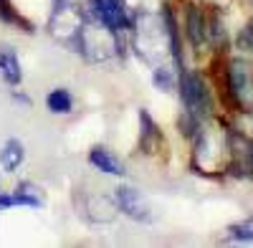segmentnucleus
<instances>
[{"label": "nucleus", "instance_id": "nucleus-12", "mask_svg": "<svg viewBox=\"0 0 253 248\" xmlns=\"http://www.w3.org/2000/svg\"><path fill=\"white\" fill-rule=\"evenodd\" d=\"M152 84H155L157 89H162V91H170V89H175L177 79H175V74H172L170 69L160 66V69H155V74H152Z\"/></svg>", "mask_w": 253, "mask_h": 248}, {"label": "nucleus", "instance_id": "nucleus-1", "mask_svg": "<svg viewBox=\"0 0 253 248\" xmlns=\"http://www.w3.org/2000/svg\"><path fill=\"white\" fill-rule=\"evenodd\" d=\"M177 86L185 107V119H180V129H185V134H193L200 129L203 119H208L210 112H213V96H210L205 81L198 74L185 69L177 76Z\"/></svg>", "mask_w": 253, "mask_h": 248}, {"label": "nucleus", "instance_id": "nucleus-4", "mask_svg": "<svg viewBox=\"0 0 253 248\" xmlns=\"http://www.w3.org/2000/svg\"><path fill=\"white\" fill-rule=\"evenodd\" d=\"M43 190L33 182H20L8 195H0V208H13V205H26V208H41L43 205Z\"/></svg>", "mask_w": 253, "mask_h": 248}, {"label": "nucleus", "instance_id": "nucleus-3", "mask_svg": "<svg viewBox=\"0 0 253 248\" xmlns=\"http://www.w3.org/2000/svg\"><path fill=\"white\" fill-rule=\"evenodd\" d=\"M114 203L126 218H132L137 223H150L152 220V213H150V208H147L142 193H137L134 188H129V185H119V188L114 190Z\"/></svg>", "mask_w": 253, "mask_h": 248}, {"label": "nucleus", "instance_id": "nucleus-10", "mask_svg": "<svg viewBox=\"0 0 253 248\" xmlns=\"http://www.w3.org/2000/svg\"><path fill=\"white\" fill-rule=\"evenodd\" d=\"M46 107L51 114H71L74 112V96L69 89H51L46 96Z\"/></svg>", "mask_w": 253, "mask_h": 248}, {"label": "nucleus", "instance_id": "nucleus-5", "mask_svg": "<svg viewBox=\"0 0 253 248\" xmlns=\"http://www.w3.org/2000/svg\"><path fill=\"white\" fill-rule=\"evenodd\" d=\"M89 165L91 167H96L99 172L104 175H112V177H124L126 175V165L107 147H101V144H96V147H91L89 152Z\"/></svg>", "mask_w": 253, "mask_h": 248}, {"label": "nucleus", "instance_id": "nucleus-2", "mask_svg": "<svg viewBox=\"0 0 253 248\" xmlns=\"http://www.w3.org/2000/svg\"><path fill=\"white\" fill-rule=\"evenodd\" d=\"M86 10L94 23L109 33H122L132 28V13L126 0H86Z\"/></svg>", "mask_w": 253, "mask_h": 248}, {"label": "nucleus", "instance_id": "nucleus-8", "mask_svg": "<svg viewBox=\"0 0 253 248\" xmlns=\"http://www.w3.org/2000/svg\"><path fill=\"white\" fill-rule=\"evenodd\" d=\"M23 162H26V144L15 137L5 139V144L0 147V165H3V170L15 172Z\"/></svg>", "mask_w": 253, "mask_h": 248}, {"label": "nucleus", "instance_id": "nucleus-7", "mask_svg": "<svg viewBox=\"0 0 253 248\" xmlns=\"http://www.w3.org/2000/svg\"><path fill=\"white\" fill-rule=\"evenodd\" d=\"M0 79H3L8 86H18L20 81H23L20 61H18L15 51L8 48V46H0Z\"/></svg>", "mask_w": 253, "mask_h": 248}, {"label": "nucleus", "instance_id": "nucleus-11", "mask_svg": "<svg viewBox=\"0 0 253 248\" xmlns=\"http://www.w3.org/2000/svg\"><path fill=\"white\" fill-rule=\"evenodd\" d=\"M0 20H3V23H10V26H18V28H26L28 33L33 31V26L15 10V5L10 3V0H0Z\"/></svg>", "mask_w": 253, "mask_h": 248}, {"label": "nucleus", "instance_id": "nucleus-14", "mask_svg": "<svg viewBox=\"0 0 253 248\" xmlns=\"http://www.w3.org/2000/svg\"><path fill=\"white\" fill-rule=\"evenodd\" d=\"M248 157H251V167H253V144H251V152H248Z\"/></svg>", "mask_w": 253, "mask_h": 248}, {"label": "nucleus", "instance_id": "nucleus-6", "mask_svg": "<svg viewBox=\"0 0 253 248\" xmlns=\"http://www.w3.org/2000/svg\"><path fill=\"white\" fill-rule=\"evenodd\" d=\"M185 33L190 38V43L195 48H203V43H210V36H208V18L198 5H187L185 13Z\"/></svg>", "mask_w": 253, "mask_h": 248}, {"label": "nucleus", "instance_id": "nucleus-9", "mask_svg": "<svg viewBox=\"0 0 253 248\" xmlns=\"http://www.w3.org/2000/svg\"><path fill=\"white\" fill-rule=\"evenodd\" d=\"M139 122H142L139 144H142V150H147V155H152L157 150V144L162 142V132H160V127L155 124V119L150 117V112H147V109L139 112Z\"/></svg>", "mask_w": 253, "mask_h": 248}, {"label": "nucleus", "instance_id": "nucleus-13", "mask_svg": "<svg viewBox=\"0 0 253 248\" xmlns=\"http://www.w3.org/2000/svg\"><path fill=\"white\" fill-rule=\"evenodd\" d=\"M228 238H233V241H253V218L230 225V228H228Z\"/></svg>", "mask_w": 253, "mask_h": 248}]
</instances>
